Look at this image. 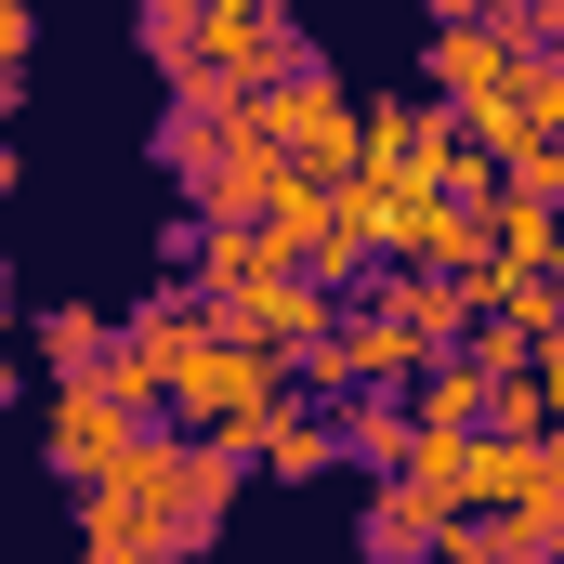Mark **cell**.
<instances>
[{
  "mask_svg": "<svg viewBox=\"0 0 564 564\" xmlns=\"http://www.w3.org/2000/svg\"><path fill=\"white\" fill-rule=\"evenodd\" d=\"M250 459L197 446V433H144L132 459L79 499V552H210V525L237 512Z\"/></svg>",
  "mask_w": 564,
  "mask_h": 564,
  "instance_id": "obj_1",
  "label": "cell"
},
{
  "mask_svg": "<svg viewBox=\"0 0 564 564\" xmlns=\"http://www.w3.org/2000/svg\"><path fill=\"white\" fill-rule=\"evenodd\" d=\"M144 433H158V421L119 408V381H66V394H40V459H53V486H79V499L132 459Z\"/></svg>",
  "mask_w": 564,
  "mask_h": 564,
  "instance_id": "obj_3",
  "label": "cell"
},
{
  "mask_svg": "<svg viewBox=\"0 0 564 564\" xmlns=\"http://www.w3.org/2000/svg\"><path fill=\"white\" fill-rule=\"evenodd\" d=\"M408 421L446 433V446H473V433H499V381H486L473 355H433V368H421V394H408Z\"/></svg>",
  "mask_w": 564,
  "mask_h": 564,
  "instance_id": "obj_8",
  "label": "cell"
},
{
  "mask_svg": "<svg viewBox=\"0 0 564 564\" xmlns=\"http://www.w3.org/2000/svg\"><path fill=\"white\" fill-rule=\"evenodd\" d=\"M289 66H315V40L289 26L276 0H210L197 13V79L210 93H276Z\"/></svg>",
  "mask_w": 564,
  "mask_h": 564,
  "instance_id": "obj_4",
  "label": "cell"
},
{
  "mask_svg": "<svg viewBox=\"0 0 564 564\" xmlns=\"http://www.w3.org/2000/svg\"><path fill=\"white\" fill-rule=\"evenodd\" d=\"M552 302H564V250H552Z\"/></svg>",
  "mask_w": 564,
  "mask_h": 564,
  "instance_id": "obj_16",
  "label": "cell"
},
{
  "mask_svg": "<svg viewBox=\"0 0 564 564\" xmlns=\"http://www.w3.org/2000/svg\"><path fill=\"white\" fill-rule=\"evenodd\" d=\"M184 276L210 302H276V289H302V250L263 224H184Z\"/></svg>",
  "mask_w": 564,
  "mask_h": 564,
  "instance_id": "obj_5",
  "label": "cell"
},
{
  "mask_svg": "<svg viewBox=\"0 0 564 564\" xmlns=\"http://www.w3.org/2000/svg\"><path fill=\"white\" fill-rule=\"evenodd\" d=\"M368 302H381L421 355H473V328H486V315H473V276H381Z\"/></svg>",
  "mask_w": 564,
  "mask_h": 564,
  "instance_id": "obj_7",
  "label": "cell"
},
{
  "mask_svg": "<svg viewBox=\"0 0 564 564\" xmlns=\"http://www.w3.org/2000/svg\"><path fill=\"white\" fill-rule=\"evenodd\" d=\"M40 368H53V394L66 381H106L119 368V315L106 302H40Z\"/></svg>",
  "mask_w": 564,
  "mask_h": 564,
  "instance_id": "obj_9",
  "label": "cell"
},
{
  "mask_svg": "<svg viewBox=\"0 0 564 564\" xmlns=\"http://www.w3.org/2000/svg\"><path fill=\"white\" fill-rule=\"evenodd\" d=\"M459 525H473V512H446L433 486H408V473H394V486L368 499V564H446V539H459Z\"/></svg>",
  "mask_w": 564,
  "mask_h": 564,
  "instance_id": "obj_6",
  "label": "cell"
},
{
  "mask_svg": "<svg viewBox=\"0 0 564 564\" xmlns=\"http://www.w3.org/2000/svg\"><path fill=\"white\" fill-rule=\"evenodd\" d=\"M499 197H512V210H552V224H564V144H525V158L499 171Z\"/></svg>",
  "mask_w": 564,
  "mask_h": 564,
  "instance_id": "obj_12",
  "label": "cell"
},
{
  "mask_svg": "<svg viewBox=\"0 0 564 564\" xmlns=\"http://www.w3.org/2000/svg\"><path fill=\"white\" fill-rule=\"evenodd\" d=\"M197 13H210V0H144V53H158V79H197Z\"/></svg>",
  "mask_w": 564,
  "mask_h": 564,
  "instance_id": "obj_11",
  "label": "cell"
},
{
  "mask_svg": "<svg viewBox=\"0 0 564 564\" xmlns=\"http://www.w3.org/2000/svg\"><path fill=\"white\" fill-rule=\"evenodd\" d=\"M446 564H552V552H539V525H486V512H473V525L446 539Z\"/></svg>",
  "mask_w": 564,
  "mask_h": 564,
  "instance_id": "obj_13",
  "label": "cell"
},
{
  "mask_svg": "<svg viewBox=\"0 0 564 564\" xmlns=\"http://www.w3.org/2000/svg\"><path fill=\"white\" fill-rule=\"evenodd\" d=\"M539 79V53L512 40V13L499 0H446L421 40V93L446 106V119H473V106H499V93H525Z\"/></svg>",
  "mask_w": 564,
  "mask_h": 564,
  "instance_id": "obj_2",
  "label": "cell"
},
{
  "mask_svg": "<svg viewBox=\"0 0 564 564\" xmlns=\"http://www.w3.org/2000/svg\"><path fill=\"white\" fill-rule=\"evenodd\" d=\"M79 564H197V552H79Z\"/></svg>",
  "mask_w": 564,
  "mask_h": 564,
  "instance_id": "obj_15",
  "label": "cell"
},
{
  "mask_svg": "<svg viewBox=\"0 0 564 564\" xmlns=\"http://www.w3.org/2000/svg\"><path fill=\"white\" fill-rule=\"evenodd\" d=\"M355 446H341V408H289L276 421V446H263V473L276 486H315V473H341Z\"/></svg>",
  "mask_w": 564,
  "mask_h": 564,
  "instance_id": "obj_10",
  "label": "cell"
},
{
  "mask_svg": "<svg viewBox=\"0 0 564 564\" xmlns=\"http://www.w3.org/2000/svg\"><path fill=\"white\" fill-rule=\"evenodd\" d=\"M539 119H552V144H564V53L539 66Z\"/></svg>",
  "mask_w": 564,
  "mask_h": 564,
  "instance_id": "obj_14",
  "label": "cell"
}]
</instances>
